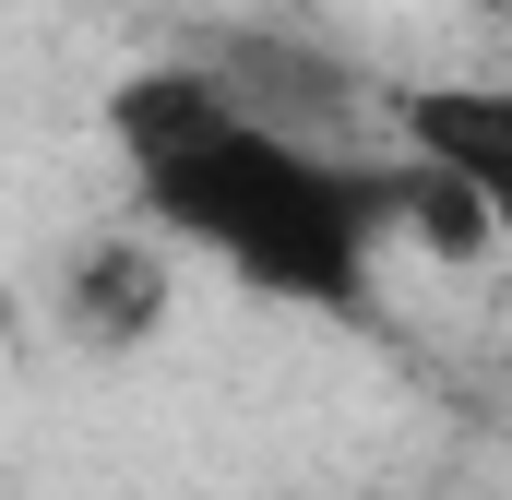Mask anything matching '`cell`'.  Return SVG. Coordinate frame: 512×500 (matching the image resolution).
I'll return each instance as SVG.
<instances>
[{"instance_id": "obj_3", "label": "cell", "mask_w": 512, "mask_h": 500, "mask_svg": "<svg viewBox=\"0 0 512 500\" xmlns=\"http://www.w3.org/2000/svg\"><path fill=\"white\" fill-rule=\"evenodd\" d=\"M60 310H72V334H84L96 358L143 346V334L167 322V250L155 239H84L72 274H60Z\"/></svg>"}, {"instance_id": "obj_1", "label": "cell", "mask_w": 512, "mask_h": 500, "mask_svg": "<svg viewBox=\"0 0 512 500\" xmlns=\"http://www.w3.org/2000/svg\"><path fill=\"white\" fill-rule=\"evenodd\" d=\"M108 131L131 155V191L167 239L215 250L251 298L286 310H370V274L393 250V155L298 143L215 96L191 60H155L108 96Z\"/></svg>"}, {"instance_id": "obj_2", "label": "cell", "mask_w": 512, "mask_h": 500, "mask_svg": "<svg viewBox=\"0 0 512 500\" xmlns=\"http://www.w3.org/2000/svg\"><path fill=\"white\" fill-rule=\"evenodd\" d=\"M370 120H393L405 167H441V179L512 203V84H393V96H370Z\"/></svg>"}]
</instances>
